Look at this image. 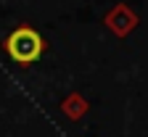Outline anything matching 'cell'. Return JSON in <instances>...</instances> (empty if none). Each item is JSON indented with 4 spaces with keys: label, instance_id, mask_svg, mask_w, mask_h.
I'll return each instance as SVG.
<instances>
[{
    "label": "cell",
    "instance_id": "obj_1",
    "mask_svg": "<svg viewBox=\"0 0 148 137\" xmlns=\"http://www.w3.org/2000/svg\"><path fill=\"white\" fill-rule=\"evenodd\" d=\"M3 50L8 53V58L13 63H34V61H40L42 53H45V40H42V34L37 32L34 27L29 24H18L5 40H3Z\"/></svg>",
    "mask_w": 148,
    "mask_h": 137
}]
</instances>
